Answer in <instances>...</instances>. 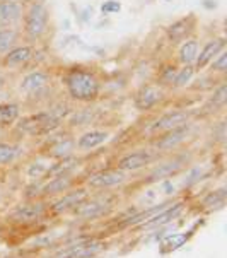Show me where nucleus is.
<instances>
[{"mask_svg":"<svg viewBox=\"0 0 227 258\" xmlns=\"http://www.w3.org/2000/svg\"><path fill=\"white\" fill-rule=\"evenodd\" d=\"M212 72H225L227 71V51H220L215 58L212 60V63L208 65Z\"/></svg>","mask_w":227,"mask_h":258,"instance_id":"obj_30","label":"nucleus"},{"mask_svg":"<svg viewBox=\"0 0 227 258\" xmlns=\"http://www.w3.org/2000/svg\"><path fill=\"white\" fill-rule=\"evenodd\" d=\"M108 137H110V134L104 132V130H89V132L82 134L81 137H79L75 146L81 149V151H91V149L103 146V144L108 141Z\"/></svg>","mask_w":227,"mask_h":258,"instance_id":"obj_18","label":"nucleus"},{"mask_svg":"<svg viewBox=\"0 0 227 258\" xmlns=\"http://www.w3.org/2000/svg\"><path fill=\"white\" fill-rule=\"evenodd\" d=\"M0 239H2V236H0Z\"/></svg>","mask_w":227,"mask_h":258,"instance_id":"obj_34","label":"nucleus"},{"mask_svg":"<svg viewBox=\"0 0 227 258\" xmlns=\"http://www.w3.org/2000/svg\"><path fill=\"white\" fill-rule=\"evenodd\" d=\"M120 9H121V4L118 2V0H106V2L101 6V12L106 16H110V14H116V12H120Z\"/></svg>","mask_w":227,"mask_h":258,"instance_id":"obj_32","label":"nucleus"},{"mask_svg":"<svg viewBox=\"0 0 227 258\" xmlns=\"http://www.w3.org/2000/svg\"><path fill=\"white\" fill-rule=\"evenodd\" d=\"M176 72H178V69L174 67V65H168L166 69H163V72H161V76H159L161 84L173 86V81H174V77H176Z\"/></svg>","mask_w":227,"mask_h":258,"instance_id":"obj_31","label":"nucleus"},{"mask_svg":"<svg viewBox=\"0 0 227 258\" xmlns=\"http://www.w3.org/2000/svg\"><path fill=\"white\" fill-rule=\"evenodd\" d=\"M181 161H171V163H168V164H161L159 168L156 169L154 173L150 174V180L154 181V180H163V178H169V176H173V174H176L178 171L181 169Z\"/></svg>","mask_w":227,"mask_h":258,"instance_id":"obj_25","label":"nucleus"},{"mask_svg":"<svg viewBox=\"0 0 227 258\" xmlns=\"http://www.w3.org/2000/svg\"><path fill=\"white\" fill-rule=\"evenodd\" d=\"M164 99V89L159 84H143L133 96V104L138 111H149Z\"/></svg>","mask_w":227,"mask_h":258,"instance_id":"obj_4","label":"nucleus"},{"mask_svg":"<svg viewBox=\"0 0 227 258\" xmlns=\"http://www.w3.org/2000/svg\"><path fill=\"white\" fill-rule=\"evenodd\" d=\"M195 28H196V17L193 14H190L169 24L166 28V36H168V39L173 45H180V43H183L185 39H188L191 36Z\"/></svg>","mask_w":227,"mask_h":258,"instance_id":"obj_5","label":"nucleus"},{"mask_svg":"<svg viewBox=\"0 0 227 258\" xmlns=\"http://www.w3.org/2000/svg\"><path fill=\"white\" fill-rule=\"evenodd\" d=\"M198 50H200V45L195 38L185 39L180 46V51H178V58H180L181 65H195Z\"/></svg>","mask_w":227,"mask_h":258,"instance_id":"obj_19","label":"nucleus"},{"mask_svg":"<svg viewBox=\"0 0 227 258\" xmlns=\"http://www.w3.org/2000/svg\"><path fill=\"white\" fill-rule=\"evenodd\" d=\"M224 50H225V38H213L210 41H207L202 50H198V55H196V60L193 65L195 71H203V69H207L208 65L212 63V60Z\"/></svg>","mask_w":227,"mask_h":258,"instance_id":"obj_7","label":"nucleus"},{"mask_svg":"<svg viewBox=\"0 0 227 258\" xmlns=\"http://www.w3.org/2000/svg\"><path fill=\"white\" fill-rule=\"evenodd\" d=\"M21 116V108L16 103H2L0 104V126L14 125Z\"/></svg>","mask_w":227,"mask_h":258,"instance_id":"obj_21","label":"nucleus"},{"mask_svg":"<svg viewBox=\"0 0 227 258\" xmlns=\"http://www.w3.org/2000/svg\"><path fill=\"white\" fill-rule=\"evenodd\" d=\"M190 113L183 111V110H174L169 113H164L163 116H159L157 120L149 126L150 132H169L173 128H178V126H183L188 123Z\"/></svg>","mask_w":227,"mask_h":258,"instance_id":"obj_6","label":"nucleus"},{"mask_svg":"<svg viewBox=\"0 0 227 258\" xmlns=\"http://www.w3.org/2000/svg\"><path fill=\"white\" fill-rule=\"evenodd\" d=\"M45 212V204L41 202H31V204H21L14 209L11 217L17 222H31L36 221Z\"/></svg>","mask_w":227,"mask_h":258,"instance_id":"obj_14","label":"nucleus"},{"mask_svg":"<svg viewBox=\"0 0 227 258\" xmlns=\"http://www.w3.org/2000/svg\"><path fill=\"white\" fill-rule=\"evenodd\" d=\"M188 125H183L178 126V128L169 130V132H164L163 137L156 142V149L157 151H173V149H176L185 141L186 135H188Z\"/></svg>","mask_w":227,"mask_h":258,"instance_id":"obj_13","label":"nucleus"},{"mask_svg":"<svg viewBox=\"0 0 227 258\" xmlns=\"http://www.w3.org/2000/svg\"><path fill=\"white\" fill-rule=\"evenodd\" d=\"M227 103V86L222 82L220 86L215 87V91H213V94L210 96V99H208V108H215V110H220V108H224Z\"/></svg>","mask_w":227,"mask_h":258,"instance_id":"obj_27","label":"nucleus"},{"mask_svg":"<svg viewBox=\"0 0 227 258\" xmlns=\"http://www.w3.org/2000/svg\"><path fill=\"white\" fill-rule=\"evenodd\" d=\"M94 120V113L93 110H81L77 113H73L70 116L72 125H89Z\"/></svg>","mask_w":227,"mask_h":258,"instance_id":"obj_29","label":"nucleus"},{"mask_svg":"<svg viewBox=\"0 0 227 258\" xmlns=\"http://www.w3.org/2000/svg\"><path fill=\"white\" fill-rule=\"evenodd\" d=\"M63 86L70 99L79 103H93L101 94V82L98 76L86 69H70L63 76Z\"/></svg>","mask_w":227,"mask_h":258,"instance_id":"obj_1","label":"nucleus"},{"mask_svg":"<svg viewBox=\"0 0 227 258\" xmlns=\"http://www.w3.org/2000/svg\"><path fill=\"white\" fill-rule=\"evenodd\" d=\"M23 149L14 144H7V142H0V166H6L14 163L17 157L21 156Z\"/></svg>","mask_w":227,"mask_h":258,"instance_id":"obj_23","label":"nucleus"},{"mask_svg":"<svg viewBox=\"0 0 227 258\" xmlns=\"http://www.w3.org/2000/svg\"><path fill=\"white\" fill-rule=\"evenodd\" d=\"M72 186V178L68 174H60V176H53V180H50L43 186V194L53 195V194H62L67 191Z\"/></svg>","mask_w":227,"mask_h":258,"instance_id":"obj_22","label":"nucleus"},{"mask_svg":"<svg viewBox=\"0 0 227 258\" xmlns=\"http://www.w3.org/2000/svg\"><path fill=\"white\" fill-rule=\"evenodd\" d=\"M126 180V173L118 168L103 169V171L94 173L93 176L87 180L91 188H111L116 185H121Z\"/></svg>","mask_w":227,"mask_h":258,"instance_id":"obj_8","label":"nucleus"},{"mask_svg":"<svg viewBox=\"0 0 227 258\" xmlns=\"http://www.w3.org/2000/svg\"><path fill=\"white\" fill-rule=\"evenodd\" d=\"M33 46L29 45H23V46H14L4 55V65L9 69H17V67H23L33 58Z\"/></svg>","mask_w":227,"mask_h":258,"instance_id":"obj_11","label":"nucleus"},{"mask_svg":"<svg viewBox=\"0 0 227 258\" xmlns=\"http://www.w3.org/2000/svg\"><path fill=\"white\" fill-rule=\"evenodd\" d=\"M48 31V9L41 2L31 4L24 14V33L31 41H38Z\"/></svg>","mask_w":227,"mask_h":258,"instance_id":"obj_3","label":"nucleus"},{"mask_svg":"<svg viewBox=\"0 0 227 258\" xmlns=\"http://www.w3.org/2000/svg\"><path fill=\"white\" fill-rule=\"evenodd\" d=\"M60 120H62V111H58V110L41 111V113H36V115L23 118L19 123V130H23L24 134H29V135L48 134L60 125Z\"/></svg>","mask_w":227,"mask_h":258,"instance_id":"obj_2","label":"nucleus"},{"mask_svg":"<svg viewBox=\"0 0 227 258\" xmlns=\"http://www.w3.org/2000/svg\"><path fill=\"white\" fill-rule=\"evenodd\" d=\"M17 33L14 28H0V55H6L11 48L16 46Z\"/></svg>","mask_w":227,"mask_h":258,"instance_id":"obj_24","label":"nucleus"},{"mask_svg":"<svg viewBox=\"0 0 227 258\" xmlns=\"http://www.w3.org/2000/svg\"><path fill=\"white\" fill-rule=\"evenodd\" d=\"M73 146H75V142H73L72 139H62V141H58L53 147H51L50 154L53 157H62L63 159V157H68L72 154Z\"/></svg>","mask_w":227,"mask_h":258,"instance_id":"obj_28","label":"nucleus"},{"mask_svg":"<svg viewBox=\"0 0 227 258\" xmlns=\"http://www.w3.org/2000/svg\"><path fill=\"white\" fill-rule=\"evenodd\" d=\"M111 205H108L104 200H94V202L84 204L82 202L81 205L75 207V214L82 219H96L99 216H104L108 211H110Z\"/></svg>","mask_w":227,"mask_h":258,"instance_id":"obj_17","label":"nucleus"},{"mask_svg":"<svg viewBox=\"0 0 227 258\" xmlns=\"http://www.w3.org/2000/svg\"><path fill=\"white\" fill-rule=\"evenodd\" d=\"M183 211V204H176V205H169L168 209H164L161 214H157L154 219H150L149 222H145L143 227H156V226H164L168 224V222H171L173 219H176L178 216L181 214Z\"/></svg>","mask_w":227,"mask_h":258,"instance_id":"obj_20","label":"nucleus"},{"mask_svg":"<svg viewBox=\"0 0 227 258\" xmlns=\"http://www.w3.org/2000/svg\"><path fill=\"white\" fill-rule=\"evenodd\" d=\"M46 84H48V74L43 71H33L23 77V81H21V91H24L26 94H34L39 93L43 87H46Z\"/></svg>","mask_w":227,"mask_h":258,"instance_id":"obj_15","label":"nucleus"},{"mask_svg":"<svg viewBox=\"0 0 227 258\" xmlns=\"http://www.w3.org/2000/svg\"><path fill=\"white\" fill-rule=\"evenodd\" d=\"M103 250V243H96V241H87V243H77L68 246L67 250H63L58 255V258H91L96 253H99Z\"/></svg>","mask_w":227,"mask_h":258,"instance_id":"obj_12","label":"nucleus"},{"mask_svg":"<svg viewBox=\"0 0 227 258\" xmlns=\"http://www.w3.org/2000/svg\"><path fill=\"white\" fill-rule=\"evenodd\" d=\"M23 6L17 0H0V28H12L23 19Z\"/></svg>","mask_w":227,"mask_h":258,"instance_id":"obj_9","label":"nucleus"},{"mask_svg":"<svg viewBox=\"0 0 227 258\" xmlns=\"http://www.w3.org/2000/svg\"><path fill=\"white\" fill-rule=\"evenodd\" d=\"M195 67L193 65H183L181 69H178V72H176V77H174V81H173V87H185V86H188L190 82H191V79H193L195 76Z\"/></svg>","mask_w":227,"mask_h":258,"instance_id":"obj_26","label":"nucleus"},{"mask_svg":"<svg viewBox=\"0 0 227 258\" xmlns=\"http://www.w3.org/2000/svg\"><path fill=\"white\" fill-rule=\"evenodd\" d=\"M152 159H154V156H152V152L149 151L130 152V154L123 156L118 161V169H121V171H125V173L137 171V169H142L143 166L149 164Z\"/></svg>","mask_w":227,"mask_h":258,"instance_id":"obj_10","label":"nucleus"},{"mask_svg":"<svg viewBox=\"0 0 227 258\" xmlns=\"http://www.w3.org/2000/svg\"><path fill=\"white\" fill-rule=\"evenodd\" d=\"M2 84H4V81H2V79H0V87H2Z\"/></svg>","mask_w":227,"mask_h":258,"instance_id":"obj_33","label":"nucleus"},{"mask_svg":"<svg viewBox=\"0 0 227 258\" xmlns=\"http://www.w3.org/2000/svg\"><path fill=\"white\" fill-rule=\"evenodd\" d=\"M87 200V191L86 190H75V191H70V194L63 195L60 200H56L53 209V212L56 214H62V212H67V211H72L75 209L77 205H81L82 202Z\"/></svg>","mask_w":227,"mask_h":258,"instance_id":"obj_16","label":"nucleus"}]
</instances>
